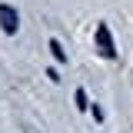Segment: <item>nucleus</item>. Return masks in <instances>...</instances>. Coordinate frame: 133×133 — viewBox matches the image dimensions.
<instances>
[{
	"label": "nucleus",
	"instance_id": "obj_1",
	"mask_svg": "<svg viewBox=\"0 0 133 133\" xmlns=\"http://www.w3.org/2000/svg\"><path fill=\"white\" fill-rule=\"evenodd\" d=\"M0 27H3V33H17V27H20V14H17L10 3L0 7Z\"/></svg>",
	"mask_w": 133,
	"mask_h": 133
},
{
	"label": "nucleus",
	"instance_id": "obj_2",
	"mask_svg": "<svg viewBox=\"0 0 133 133\" xmlns=\"http://www.w3.org/2000/svg\"><path fill=\"white\" fill-rule=\"evenodd\" d=\"M97 47H100L103 57H116V47H113V37H110V27H107V23L97 27Z\"/></svg>",
	"mask_w": 133,
	"mask_h": 133
},
{
	"label": "nucleus",
	"instance_id": "obj_3",
	"mask_svg": "<svg viewBox=\"0 0 133 133\" xmlns=\"http://www.w3.org/2000/svg\"><path fill=\"white\" fill-rule=\"evenodd\" d=\"M50 50H53V57H57L60 63H63V60H66V50L60 47V40H50Z\"/></svg>",
	"mask_w": 133,
	"mask_h": 133
},
{
	"label": "nucleus",
	"instance_id": "obj_4",
	"mask_svg": "<svg viewBox=\"0 0 133 133\" xmlns=\"http://www.w3.org/2000/svg\"><path fill=\"white\" fill-rule=\"evenodd\" d=\"M77 107H80V110H87V93H83V90H77Z\"/></svg>",
	"mask_w": 133,
	"mask_h": 133
}]
</instances>
